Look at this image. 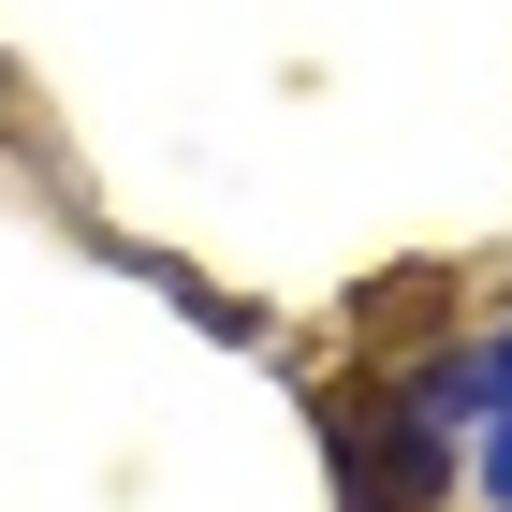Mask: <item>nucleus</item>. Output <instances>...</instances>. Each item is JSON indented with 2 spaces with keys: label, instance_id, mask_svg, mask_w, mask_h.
<instances>
[{
  "label": "nucleus",
  "instance_id": "obj_1",
  "mask_svg": "<svg viewBox=\"0 0 512 512\" xmlns=\"http://www.w3.org/2000/svg\"><path fill=\"white\" fill-rule=\"evenodd\" d=\"M454 454H439V410H381V395H337V512H439Z\"/></svg>",
  "mask_w": 512,
  "mask_h": 512
},
{
  "label": "nucleus",
  "instance_id": "obj_2",
  "mask_svg": "<svg viewBox=\"0 0 512 512\" xmlns=\"http://www.w3.org/2000/svg\"><path fill=\"white\" fill-rule=\"evenodd\" d=\"M483 483H498V498H512V425H498V454H483Z\"/></svg>",
  "mask_w": 512,
  "mask_h": 512
}]
</instances>
